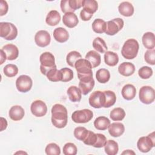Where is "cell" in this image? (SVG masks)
Segmentation results:
<instances>
[{"label": "cell", "instance_id": "obj_1", "mask_svg": "<svg viewBox=\"0 0 155 155\" xmlns=\"http://www.w3.org/2000/svg\"><path fill=\"white\" fill-rule=\"evenodd\" d=\"M51 123L58 128H64L68 122V112L67 108L60 104H56L51 108Z\"/></svg>", "mask_w": 155, "mask_h": 155}, {"label": "cell", "instance_id": "obj_2", "mask_svg": "<svg viewBox=\"0 0 155 155\" xmlns=\"http://www.w3.org/2000/svg\"><path fill=\"white\" fill-rule=\"evenodd\" d=\"M74 67L80 81L88 82L93 79L91 65L87 59H79L76 62Z\"/></svg>", "mask_w": 155, "mask_h": 155}, {"label": "cell", "instance_id": "obj_3", "mask_svg": "<svg viewBox=\"0 0 155 155\" xmlns=\"http://www.w3.org/2000/svg\"><path fill=\"white\" fill-rule=\"evenodd\" d=\"M139 48V45L137 40L128 39L124 42L122 47L121 54L125 59H133L136 57Z\"/></svg>", "mask_w": 155, "mask_h": 155}, {"label": "cell", "instance_id": "obj_4", "mask_svg": "<svg viewBox=\"0 0 155 155\" xmlns=\"http://www.w3.org/2000/svg\"><path fill=\"white\" fill-rule=\"evenodd\" d=\"M40 71L44 75L47 74V73L53 68H57L55 64L54 56L50 52H44L41 54L39 58Z\"/></svg>", "mask_w": 155, "mask_h": 155}, {"label": "cell", "instance_id": "obj_5", "mask_svg": "<svg viewBox=\"0 0 155 155\" xmlns=\"http://www.w3.org/2000/svg\"><path fill=\"white\" fill-rule=\"evenodd\" d=\"M18 35L16 27L11 22H0V36L7 41L15 39Z\"/></svg>", "mask_w": 155, "mask_h": 155}, {"label": "cell", "instance_id": "obj_6", "mask_svg": "<svg viewBox=\"0 0 155 155\" xmlns=\"http://www.w3.org/2000/svg\"><path fill=\"white\" fill-rule=\"evenodd\" d=\"M155 145L154 132L149 134L147 136L140 137L137 142L139 150L142 153H148Z\"/></svg>", "mask_w": 155, "mask_h": 155}, {"label": "cell", "instance_id": "obj_7", "mask_svg": "<svg viewBox=\"0 0 155 155\" xmlns=\"http://www.w3.org/2000/svg\"><path fill=\"white\" fill-rule=\"evenodd\" d=\"M93 117V111L89 109H83L74 111L71 114V119L77 124L88 122Z\"/></svg>", "mask_w": 155, "mask_h": 155}, {"label": "cell", "instance_id": "obj_8", "mask_svg": "<svg viewBox=\"0 0 155 155\" xmlns=\"http://www.w3.org/2000/svg\"><path fill=\"white\" fill-rule=\"evenodd\" d=\"M139 98L141 102L145 104L153 103L155 99V91L150 86H143L139 90Z\"/></svg>", "mask_w": 155, "mask_h": 155}, {"label": "cell", "instance_id": "obj_9", "mask_svg": "<svg viewBox=\"0 0 155 155\" xmlns=\"http://www.w3.org/2000/svg\"><path fill=\"white\" fill-rule=\"evenodd\" d=\"M107 27L105 33L110 36H113L122 29L124 25V22L120 18H114L106 22Z\"/></svg>", "mask_w": 155, "mask_h": 155}, {"label": "cell", "instance_id": "obj_10", "mask_svg": "<svg viewBox=\"0 0 155 155\" xmlns=\"http://www.w3.org/2000/svg\"><path fill=\"white\" fill-rule=\"evenodd\" d=\"M89 104L94 108L104 107L105 102V96L104 91H94L90 96Z\"/></svg>", "mask_w": 155, "mask_h": 155}, {"label": "cell", "instance_id": "obj_11", "mask_svg": "<svg viewBox=\"0 0 155 155\" xmlns=\"http://www.w3.org/2000/svg\"><path fill=\"white\" fill-rule=\"evenodd\" d=\"M33 85L31 78L27 75H21L16 81L17 90L21 93H26L30 91Z\"/></svg>", "mask_w": 155, "mask_h": 155}, {"label": "cell", "instance_id": "obj_12", "mask_svg": "<svg viewBox=\"0 0 155 155\" xmlns=\"http://www.w3.org/2000/svg\"><path fill=\"white\" fill-rule=\"evenodd\" d=\"M30 110L33 115L36 117H42L47 112V107L44 102L41 100H36L31 104Z\"/></svg>", "mask_w": 155, "mask_h": 155}, {"label": "cell", "instance_id": "obj_13", "mask_svg": "<svg viewBox=\"0 0 155 155\" xmlns=\"http://www.w3.org/2000/svg\"><path fill=\"white\" fill-rule=\"evenodd\" d=\"M51 41V36L46 30H39L35 36V42L40 47H45L48 45Z\"/></svg>", "mask_w": 155, "mask_h": 155}, {"label": "cell", "instance_id": "obj_14", "mask_svg": "<svg viewBox=\"0 0 155 155\" xmlns=\"http://www.w3.org/2000/svg\"><path fill=\"white\" fill-rule=\"evenodd\" d=\"M6 54L7 59L13 61L16 59L19 56V50L18 47L12 44H8L2 47L1 48Z\"/></svg>", "mask_w": 155, "mask_h": 155}, {"label": "cell", "instance_id": "obj_15", "mask_svg": "<svg viewBox=\"0 0 155 155\" xmlns=\"http://www.w3.org/2000/svg\"><path fill=\"white\" fill-rule=\"evenodd\" d=\"M8 115L12 120L14 121H18L24 117L25 111L21 106L14 105L10 108L8 111Z\"/></svg>", "mask_w": 155, "mask_h": 155}, {"label": "cell", "instance_id": "obj_16", "mask_svg": "<svg viewBox=\"0 0 155 155\" xmlns=\"http://www.w3.org/2000/svg\"><path fill=\"white\" fill-rule=\"evenodd\" d=\"M109 134L114 137H117L123 134L125 131V127L120 122H114L110 124L108 127Z\"/></svg>", "mask_w": 155, "mask_h": 155}, {"label": "cell", "instance_id": "obj_17", "mask_svg": "<svg viewBox=\"0 0 155 155\" xmlns=\"http://www.w3.org/2000/svg\"><path fill=\"white\" fill-rule=\"evenodd\" d=\"M63 24L68 28H73L79 23V19L76 15L72 12L65 13L62 17Z\"/></svg>", "mask_w": 155, "mask_h": 155}, {"label": "cell", "instance_id": "obj_18", "mask_svg": "<svg viewBox=\"0 0 155 155\" xmlns=\"http://www.w3.org/2000/svg\"><path fill=\"white\" fill-rule=\"evenodd\" d=\"M118 71L124 76H130L134 73L135 66L131 62H124L118 67Z\"/></svg>", "mask_w": 155, "mask_h": 155}, {"label": "cell", "instance_id": "obj_19", "mask_svg": "<svg viewBox=\"0 0 155 155\" xmlns=\"http://www.w3.org/2000/svg\"><path fill=\"white\" fill-rule=\"evenodd\" d=\"M121 94L124 99L127 101H131L133 99L136 94V87L130 84L125 85L121 91Z\"/></svg>", "mask_w": 155, "mask_h": 155}, {"label": "cell", "instance_id": "obj_20", "mask_svg": "<svg viewBox=\"0 0 155 155\" xmlns=\"http://www.w3.org/2000/svg\"><path fill=\"white\" fill-rule=\"evenodd\" d=\"M118 10L120 15L125 17L131 16L134 12L133 5L127 1L121 2L118 7Z\"/></svg>", "mask_w": 155, "mask_h": 155}, {"label": "cell", "instance_id": "obj_21", "mask_svg": "<svg viewBox=\"0 0 155 155\" xmlns=\"http://www.w3.org/2000/svg\"><path fill=\"white\" fill-rule=\"evenodd\" d=\"M85 58L90 63L92 68L98 67L101 62V55L94 50L89 51L85 55Z\"/></svg>", "mask_w": 155, "mask_h": 155}, {"label": "cell", "instance_id": "obj_22", "mask_svg": "<svg viewBox=\"0 0 155 155\" xmlns=\"http://www.w3.org/2000/svg\"><path fill=\"white\" fill-rule=\"evenodd\" d=\"M53 37L57 42L63 43L68 39L69 34L67 30L64 28L58 27L54 30Z\"/></svg>", "mask_w": 155, "mask_h": 155}, {"label": "cell", "instance_id": "obj_23", "mask_svg": "<svg viewBox=\"0 0 155 155\" xmlns=\"http://www.w3.org/2000/svg\"><path fill=\"white\" fill-rule=\"evenodd\" d=\"M69 99L73 102H78L81 100L82 93L81 90L76 86H70L67 91Z\"/></svg>", "mask_w": 155, "mask_h": 155}, {"label": "cell", "instance_id": "obj_24", "mask_svg": "<svg viewBox=\"0 0 155 155\" xmlns=\"http://www.w3.org/2000/svg\"><path fill=\"white\" fill-rule=\"evenodd\" d=\"M142 41L143 46L148 49H154L155 47V36L152 32H146L143 34L142 38Z\"/></svg>", "mask_w": 155, "mask_h": 155}, {"label": "cell", "instance_id": "obj_25", "mask_svg": "<svg viewBox=\"0 0 155 155\" xmlns=\"http://www.w3.org/2000/svg\"><path fill=\"white\" fill-rule=\"evenodd\" d=\"M61 21V15L57 10H51L45 18L46 23L50 26L56 25Z\"/></svg>", "mask_w": 155, "mask_h": 155}, {"label": "cell", "instance_id": "obj_26", "mask_svg": "<svg viewBox=\"0 0 155 155\" xmlns=\"http://www.w3.org/2000/svg\"><path fill=\"white\" fill-rule=\"evenodd\" d=\"M104 61L108 66L114 67L119 62V56L117 53L113 51H107L104 54Z\"/></svg>", "mask_w": 155, "mask_h": 155}, {"label": "cell", "instance_id": "obj_27", "mask_svg": "<svg viewBox=\"0 0 155 155\" xmlns=\"http://www.w3.org/2000/svg\"><path fill=\"white\" fill-rule=\"evenodd\" d=\"M109 119L105 116H99L94 121V126L98 130H105L110 124Z\"/></svg>", "mask_w": 155, "mask_h": 155}, {"label": "cell", "instance_id": "obj_28", "mask_svg": "<svg viewBox=\"0 0 155 155\" xmlns=\"http://www.w3.org/2000/svg\"><path fill=\"white\" fill-rule=\"evenodd\" d=\"M104 150L108 155H116L119 151L118 143L114 140H108L104 146Z\"/></svg>", "mask_w": 155, "mask_h": 155}, {"label": "cell", "instance_id": "obj_29", "mask_svg": "<svg viewBox=\"0 0 155 155\" xmlns=\"http://www.w3.org/2000/svg\"><path fill=\"white\" fill-rule=\"evenodd\" d=\"M92 29L96 33H103L106 30V22L100 18L96 19L92 23Z\"/></svg>", "mask_w": 155, "mask_h": 155}, {"label": "cell", "instance_id": "obj_30", "mask_svg": "<svg viewBox=\"0 0 155 155\" xmlns=\"http://www.w3.org/2000/svg\"><path fill=\"white\" fill-rule=\"evenodd\" d=\"M92 45L93 47L97 51L101 53H104L108 50V47L105 41L100 37H97L95 39H94Z\"/></svg>", "mask_w": 155, "mask_h": 155}, {"label": "cell", "instance_id": "obj_31", "mask_svg": "<svg viewBox=\"0 0 155 155\" xmlns=\"http://www.w3.org/2000/svg\"><path fill=\"white\" fill-rule=\"evenodd\" d=\"M96 78L99 82L105 84L110 79V71L105 68L99 69L96 73Z\"/></svg>", "mask_w": 155, "mask_h": 155}, {"label": "cell", "instance_id": "obj_32", "mask_svg": "<svg viewBox=\"0 0 155 155\" xmlns=\"http://www.w3.org/2000/svg\"><path fill=\"white\" fill-rule=\"evenodd\" d=\"M125 116V112L124 110L120 107L113 108L110 113V117L114 121H120L124 119Z\"/></svg>", "mask_w": 155, "mask_h": 155}, {"label": "cell", "instance_id": "obj_33", "mask_svg": "<svg viewBox=\"0 0 155 155\" xmlns=\"http://www.w3.org/2000/svg\"><path fill=\"white\" fill-rule=\"evenodd\" d=\"M94 84L95 82L93 79L88 82L80 81L79 83V88L81 90L82 94L87 95L93 90Z\"/></svg>", "mask_w": 155, "mask_h": 155}, {"label": "cell", "instance_id": "obj_34", "mask_svg": "<svg viewBox=\"0 0 155 155\" xmlns=\"http://www.w3.org/2000/svg\"><path fill=\"white\" fill-rule=\"evenodd\" d=\"M82 7L84 10L93 15L98 8V4L95 0H83Z\"/></svg>", "mask_w": 155, "mask_h": 155}, {"label": "cell", "instance_id": "obj_35", "mask_svg": "<svg viewBox=\"0 0 155 155\" xmlns=\"http://www.w3.org/2000/svg\"><path fill=\"white\" fill-rule=\"evenodd\" d=\"M105 96V102L104 107L109 108L113 106L116 101V96L115 93L110 90L104 91Z\"/></svg>", "mask_w": 155, "mask_h": 155}, {"label": "cell", "instance_id": "obj_36", "mask_svg": "<svg viewBox=\"0 0 155 155\" xmlns=\"http://www.w3.org/2000/svg\"><path fill=\"white\" fill-rule=\"evenodd\" d=\"M47 79L51 82H58L62 80V73L61 70H58L57 68H54L50 70L46 74Z\"/></svg>", "mask_w": 155, "mask_h": 155}, {"label": "cell", "instance_id": "obj_37", "mask_svg": "<svg viewBox=\"0 0 155 155\" xmlns=\"http://www.w3.org/2000/svg\"><path fill=\"white\" fill-rule=\"evenodd\" d=\"M82 58L81 54L77 51H71L68 53L66 57L67 63L71 67H74L76 62Z\"/></svg>", "mask_w": 155, "mask_h": 155}, {"label": "cell", "instance_id": "obj_38", "mask_svg": "<svg viewBox=\"0 0 155 155\" xmlns=\"http://www.w3.org/2000/svg\"><path fill=\"white\" fill-rule=\"evenodd\" d=\"M3 72H4V74L8 78L14 77L18 73V68L15 64H7L4 67Z\"/></svg>", "mask_w": 155, "mask_h": 155}, {"label": "cell", "instance_id": "obj_39", "mask_svg": "<svg viewBox=\"0 0 155 155\" xmlns=\"http://www.w3.org/2000/svg\"><path fill=\"white\" fill-rule=\"evenodd\" d=\"M47 155H59L61 154L60 147L55 143H48L45 149Z\"/></svg>", "mask_w": 155, "mask_h": 155}, {"label": "cell", "instance_id": "obj_40", "mask_svg": "<svg viewBox=\"0 0 155 155\" xmlns=\"http://www.w3.org/2000/svg\"><path fill=\"white\" fill-rule=\"evenodd\" d=\"M88 130L84 127H78L74 130V136L78 140L83 141L87 135Z\"/></svg>", "mask_w": 155, "mask_h": 155}, {"label": "cell", "instance_id": "obj_41", "mask_svg": "<svg viewBox=\"0 0 155 155\" xmlns=\"http://www.w3.org/2000/svg\"><path fill=\"white\" fill-rule=\"evenodd\" d=\"M138 75L143 79H149L153 75V70L148 66L142 67L138 70Z\"/></svg>", "mask_w": 155, "mask_h": 155}, {"label": "cell", "instance_id": "obj_42", "mask_svg": "<svg viewBox=\"0 0 155 155\" xmlns=\"http://www.w3.org/2000/svg\"><path fill=\"white\" fill-rule=\"evenodd\" d=\"M77 151L76 146L71 142H68L63 147V153L65 155H75L77 154Z\"/></svg>", "mask_w": 155, "mask_h": 155}, {"label": "cell", "instance_id": "obj_43", "mask_svg": "<svg viewBox=\"0 0 155 155\" xmlns=\"http://www.w3.org/2000/svg\"><path fill=\"white\" fill-rule=\"evenodd\" d=\"M62 73V80L61 81L63 82H69L73 78V71L69 68H63L60 70Z\"/></svg>", "mask_w": 155, "mask_h": 155}, {"label": "cell", "instance_id": "obj_44", "mask_svg": "<svg viewBox=\"0 0 155 155\" xmlns=\"http://www.w3.org/2000/svg\"><path fill=\"white\" fill-rule=\"evenodd\" d=\"M96 139H97V134L94 133V132L90 130H88L87 135L85 137V139L83 140V142L87 145L93 147V145L96 143Z\"/></svg>", "mask_w": 155, "mask_h": 155}, {"label": "cell", "instance_id": "obj_45", "mask_svg": "<svg viewBox=\"0 0 155 155\" xmlns=\"http://www.w3.org/2000/svg\"><path fill=\"white\" fill-rule=\"evenodd\" d=\"M144 59L145 62L151 65L155 64V50L154 49L148 50L144 54Z\"/></svg>", "mask_w": 155, "mask_h": 155}, {"label": "cell", "instance_id": "obj_46", "mask_svg": "<svg viewBox=\"0 0 155 155\" xmlns=\"http://www.w3.org/2000/svg\"><path fill=\"white\" fill-rule=\"evenodd\" d=\"M96 134H97V139L93 147L94 148H102L105 146L107 141V138L102 134H101V133H96Z\"/></svg>", "mask_w": 155, "mask_h": 155}, {"label": "cell", "instance_id": "obj_47", "mask_svg": "<svg viewBox=\"0 0 155 155\" xmlns=\"http://www.w3.org/2000/svg\"><path fill=\"white\" fill-rule=\"evenodd\" d=\"M61 11L64 13L69 12L74 13V11L70 7L68 0H62L61 1Z\"/></svg>", "mask_w": 155, "mask_h": 155}, {"label": "cell", "instance_id": "obj_48", "mask_svg": "<svg viewBox=\"0 0 155 155\" xmlns=\"http://www.w3.org/2000/svg\"><path fill=\"white\" fill-rule=\"evenodd\" d=\"M68 2L70 8L74 12L82 7L83 0H68Z\"/></svg>", "mask_w": 155, "mask_h": 155}, {"label": "cell", "instance_id": "obj_49", "mask_svg": "<svg viewBox=\"0 0 155 155\" xmlns=\"http://www.w3.org/2000/svg\"><path fill=\"white\" fill-rule=\"evenodd\" d=\"M8 10V5L5 1L1 0L0 1V16L5 15Z\"/></svg>", "mask_w": 155, "mask_h": 155}, {"label": "cell", "instance_id": "obj_50", "mask_svg": "<svg viewBox=\"0 0 155 155\" xmlns=\"http://www.w3.org/2000/svg\"><path fill=\"white\" fill-rule=\"evenodd\" d=\"M93 14L88 12L84 8L80 12V17L81 19L84 21H87L90 20V19L92 18Z\"/></svg>", "mask_w": 155, "mask_h": 155}, {"label": "cell", "instance_id": "obj_51", "mask_svg": "<svg viewBox=\"0 0 155 155\" xmlns=\"http://www.w3.org/2000/svg\"><path fill=\"white\" fill-rule=\"evenodd\" d=\"M7 127V120L1 117V131H2L3 130H5Z\"/></svg>", "mask_w": 155, "mask_h": 155}, {"label": "cell", "instance_id": "obj_52", "mask_svg": "<svg viewBox=\"0 0 155 155\" xmlns=\"http://www.w3.org/2000/svg\"><path fill=\"white\" fill-rule=\"evenodd\" d=\"M1 62H0V64L2 65L7 59V56L6 54L5 53V52L1 49Z\"/></svg>", "mask_w": 155, "mask_h": 155}, {"label": "cell", "instance_id": "obj_53", "mask_svg": "<svg viewBox=\"0 0 155 155\" xmlns=\"http://www.w3.org/2000/svg\"><path fill=\"white\" fill-rule=\"evenodd\" d=\"M134 154L135 153L134 151H133L132 150H127L125 151H124V152L122 153V154Z\"/></svg>", "mask_w": 155, "mask_h": 155}, {"label": "cell", "instance_id": "obj_54", "mask_svg": "<svg viewBox=\"0 0 155 155\" xmlns=\"http://www.w3.org/2000/svg\"><path fill=\"white\" fill-rule=\"evenodd\" d=\"M18 153H19V154H21V153H24V154H27V153H25V152H24V151H18V152H16L15 154H18Z\"/></svg>", "mask_w": 155, "mask_h": 155}]
</instances>
